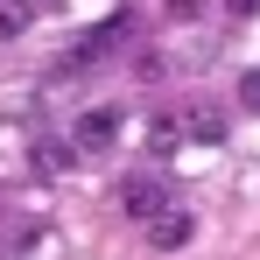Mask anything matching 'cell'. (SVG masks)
Returning <instances> with one entry per match:
<instances>
[{
	"instance_id": "1",
	"label": "cell",
	"mask_w": 260,
	"mask_h": 260,
	"mask_svg": "<svg viewBox=\"0 0 260 260\" xmlns=\"http://www.w3.org/2000/svg\"><path fill=\"white\" fill-rule=\"evenodd\" d=\"M120 127H127L120 106H85V113L71 120V148H78V155H106V148L120 141Z\"/></svg>"
},
{
	"instance_id": "2",
	"label": "cell",
	"mask_w": 260,
	"mask_h": 260,
	"mask_svg": "<svg viewBox=\"0 0 260 260\" xmlns=\"http://www.w3.org/2000/svg\"><path fill=\"white\" fill-rule=\"evenodd\" d=\"M120 211H127L134 225H155L162 211H176V197L162 190V176H127V183H120Z\"/></svg>"
},
{
	"instance_id": "3",
	"label": "cell",
	"mask_w": 260,
	"mask_h": 260,
	"mask_svg": "<svg viewBox=\"0 0 260 260\" xmlns=\"http://www.w3.org/2000/svg\"><path fill=\"white\" fill-rule=\"evenodd\" d=\"M183 134L204 141V148H218V141H225V113H218V106H190V113H183Z\"/></svg>"
},
{
	"instance_id": "4",
	"label": "cell",
	"mask_w": 260,
	"mask_h": 260,
	"mask_svg": "<svg viewBox=\"0 0 260 260\" xmlns=\"http://www.w3.org/2000/svg\"><path fill=\"white\" fill-rule=\"evenodd\" d=\"M120 36H127V21H99V28H85V43L71 49V63H91V56H106Z\"/></svg>"
},
{
	"instance_id": "5",
	"label": "cell",
	"mask_w": 260,
	"mask_h": 260,
	"mask_svg": "<svg viewBox=\"0 0 260 260\" xmlns=\"http://www.w3.org/2000/svg\"><path fill=\"white\" fill-rule=\"evenodd\" d=\"M148 239H155L162 253H169V246H183V239H190V211H162L155 225H148Z\"/></svg>"
},
{
	"instance_id": "6",
	"label": "cell",
	"mask_w": 260,
	"mask_h": 260,
	"mask_svg": "<svg viewBox=\"0 0 260 260\" xmlns=\"http://www.w3.org/2000/svg\"><path fill=\"white\" fill-rule=\"evenodd\" d=\"M28 28V7L21 0H0V36H21Z\"/></svg>"
},
{
	"instance_id": "7",
	"label": "cell",
	"mask_w": 260,
	"mask_h": 260,
	"mask_svg": "<svg viewBox=\"0 0 260 260\" xmlns=\"http://www.w3.org/2000/svg\"><path fill=\"white\" fill-rule=\"evenodd\" d=\"M169 14H176V21H197V14H204V0H169Z\"/></svg>"
},
{
	"instance_id": "8",
	"label": "cell",
	"mask_w": 260,
	"mask_h": 260,
	"mask_svg": "<svg viewBox=\"0 0 260 260\" xmlns=\"http://www.w3.org/2000/svg\"><path fill=\"white\" fill-rule=\"evenodd\" d=\"M253 7H260V0H225V14H253Z\"/></svg>"
},
{
	"instance_id": "9",
	"label": "cell",
	"mask_w": 260,
	"mask_h": 260,
	"mask_svg": "<svg viewBox=\"0 0 260 260\" xmlns=\"http://www.w3.org/2000/svg\"><path fill=\"white\" fill-rule=\"evenodd\" d=\"M246 99H253V106H260V71H246Z\"/></svg>"
}]
</instances>
